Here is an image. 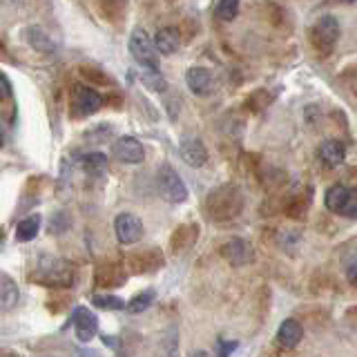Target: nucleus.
<instances>
[{
	"label": "nucleus",
	"instance_id": "2eb2a0df",
	"mask_svg": "<svg viewBox=\"0 0 357 357\" xmlns=\"http://www.w3.org/2000/svg\"><path fill=\"white\" fill-rule=\"evenodd\" d=\"M301 337H304V326L297 319H284L277 331V344L284 349H295Z\"/></svg>",
	"mask_w": 357,
	"mask_h": 357
},
{
	"label": "nucleus",
	"instance_id": "4468645a",
	"mask_svg": "<svg viewBox=\"0 0 357 357\" xmlns=\"http://www.w3.org/2000/svg\"><path fill=\"white\" fill-rule=\"evenodd\" d=\"M185 83L190 92H195L197 96H206L212 89V72L206 67H190L185 74Z\"/></svg>",
	"mask_w": 357,
	"mask_h": 357
},
{
	"label": "nucleus",
	"instance_id": "2f4dec72",
	"mask_svg": "<svg viewBox=\"0 0 357 357\" xmlns=\"http://www.w3.org/2000/svg\"><path fill=\"white\" fill-rule=\"evenodd\" d=\"M234 349H237V342H221V355H228L230 351H234Z\"/></svg>",
	"mask_w": 357,
	"mask_h": 357
},
{
	"label": "nucleus",
	"instance_id": "bb28decb",
	"mask_svg": "<svg viewBox=\"0 0 357 357\" xmlns=\"http://www.w3.org/2000/svg\"><path fill=\"white\" fill-rule=\"evenodd\" d=\"M239 3L241 0H219L217 5V18L219 20H234L239 14Z\"/></svg>",
	"mask_w": 357,
	"mask_h": 357
},
{
	"label": "nucleus",
	"instance_id": "7c9ffc66",
	"mask_svg": "<svg viewBox=\"0 0 357 357\" xmlns=\"http://www.w3.org/2000/svg\"><path fill=\"white\" fill-rule=\"evenodd\" d=\"M346 277H349V282L353 286H357V259L353 264H349V271H346Z\"/></svg>",
	"mask_w": 357,
	"mask_h": 357
},
{
	"label": "nucleus",
	"instance_id": "20e7f679",
	"mask_svg": "<svg viewBox=\"0 0 357 357\" xmlns=\"http://www.w3.org/2000/svg\"><path fill=\"white\" fill-rule=\"evenodd\" d=\"M156 185H159L161 197L167 201V204H183L188 199V188L181 181V176L174 170L172 165H161L159 174H156Z\"/></svg>",
	"mask_w": 357,
	"mask_h": 357
},
{
	"label": "nucleus",
	"instance_id": "f8f14e48",
	"mask_svg": "<svg viewBox=\"0 0 357 357\" xmlns=\"http://www.w3.org/2000/svg\"><path fill=\"white\" fill-rule=\"evenodd\" d=\"M72 324H74L78 342H89L98 331V319L89 308H76Z\"/></svg>",
	"mask_w": 357,
	"mask_h": 357
},
{
	"label": "nucleus",
	"instance_id": "4be33fe9",
	"mask_svg": "<svg viewBox=\"0 0 357 357\" xmlns=\"http://www.w3.org/2000/svg\"><path fill=\"white\" fill-rule=\"evenodd\" d=\"M40 230V217L38 215H31L27 219H22L16 228V239L18 241H31L33 237L38 234Z\"/></svg>",
	"mask_w": 357,
	"mask_h": 357
},
{
	"label": "nucleus",
	"instance_id": "f704fd0d",
	"mask_svg": "<svg viewBox=\"0 0 357 357\" xmlns=\"http://www.w3.org/2000/svg\"><path fill=\"white\" fill-rule=\"evenodd\" d=\"M340 3H355V0H340Z\"/></svg>",
	"mask_w": 357,
	"mask_h": 357
},
{
	"label": "nucleus",
	"instance_id": "f257e3e1",
	"mask_svg": "<svg viewBox=\"0 0 357 357\" xmlns=\"http://www.w3.org/2000/svg\"><path fill=\"white\" fill-rule=\"evenodd\" d=\"M206 210L212 221H232L243 210V195L237 185H219L206 199Z\"/></svg>",
	"mask_w": 357,
	"mask_h": 357
},
{
	"label": "nucleus",
	"instance_id": "1a4fd4ad",
	"mask_svg": "<svg viewBox=\"0 0 357 357\" xmlns=\"http://www.w3.org/2000/svg\"><path fill=\"white\" fill-rule=\"evenodd\" d=\"M165 259L159 248H150V250H143V252H134L130 255L128 259V268L132 273H139V275H145V273H156L159 268H163Z\"/></svg>",
	"mask_w": 357,
	"mask_h": 357
},
{
	"label": "nucleus",
	"instance_id": "a878e982",
	"mask_svg": "<svg viewBox=\"0 0 357 357\" xmlns=\"http://www.w3.org/2000/svg\"><path fill=\"white\" fill-rule=\"evenodd\" d=\"M92 304L103 308V310H121L126 308L128 301L123 297H116V295H107V293H100V295H94L92 297Z\"/></svg>",
	"mask_w": 357,
	"mask_h": 357
},
{
	"label": "nucleus",
	"instance_id": "473e14b6",
	"mask_svg": "<svg viewBox=\"0 0 357 357\" xmlns=\"http://www.w3.org/2000/svg\"><path fill=\"white\" fill-rule=\"evenodd\" d=\"M14 3H18V0H0V5H14Z\"/></svg>",
	"mask_w": 357,
	"mask_h": 357
},
{
	"label": "nucleus",
	"instance_id": "9d476101",
	"mask_svg": "<svg viewBox=\"0 0 357 357\" xmlns=\"http://www.w3.org/2000/svg\"><path fill=\"white\" fill-rule=\"evenodd\" d=\"M114 156L119 161L128 163V165H137L145 159V150L143 143L134 137H121L114 145Z\"/></svg>",
	"mask_w": 357,
	"mask_h": 357
},
{
	"label": "nucleus",
	"instance_id": "39448f33",
	"mask_svg": "<svg viewBox=\"0 0 357 357\" xmlns=\"http://www.w3.org/2000/svg\"><path fill=\"white\" fill-rule=\"evenodd\" d=\"M130 54L132 59L143 67H152V70H159V56H156L154 40L148 36L145 29H134L132 38H130Z\"/></svg>",
	"mask_w": 357,
	"mask_h": 357
},
{
	"label": "nucleus",
	"instance_id": "f03ea898",
	"mask_svg": "<svg viewBox=\"0 0 357 357\" xmlns=\"http://www.w3.org/2000/svg\"><path fill=\"white\" fill-rule=\"evenodd\" d=\"M31 282L50 286V288H70L76 279V271L72 264L63 259H52V257H43L38 268L29 275Z\"/></svg>",
	"mask_w": 357,
	"mask_h": 357
},
{
	"label": "nucleus",
	"instance_id": "b1692460",
	"mask_svg": "<svg viewBox=\"0 0 357 357\" xmlns=\"http://www.w3.org/2000/svg\"><path fill=\"white\" fill-rule=\"evenodd\" d=\"M16 301H18L16 282L9 277H0V304L5 308H11V306H16Z\"/></svg>",
	"mask_w": 357,
	"mask_h": 357
},
{
	"label": "nucleus",
	"instance_id": "cd10ccee",
	"mask_svg": "<svg viewBox=\"0 0 357 357\" xmlns=\"http://www.w3.org/2000/svg\"><path fill=\"white\" fill-rule=\"evenodd\" d=\"M100 11L109 18V20H119L123 16V9H126V0H98Z\"/></svg>",
	"mask_w": 357,
	"mask_h": 357
},
{
	"label": "nucleus",
	"instance_id": "423d86ee",
	"mask_svg": "<svg viewBox=\"0 0 357 357\" xmlns=\"http://www.w3.org/2000/svg\"><path fill=\"white\" fill-rule=\"evenodd\" d=\"M103 107V96H100L96 89L87 87V85H74L72 89V114L76 119L83 116H92L94 112Z\"/></svg>",
	"mask_w": 357,
	"mask_h": 357
},
{
	"label": "nucleus",
	"instance_id": "393cba45",
	"mask_svg": "<svg viewBox=\"0 0 357 357\" xmlns=\"http://www.w3.org/2000/svg\"><path fill=\"white\" fill-rule=\"evenodd\" d=\"M154 297H156V290L148 288V290H143V293H139L137 297H132L126 304V308L132 312V315H137V312H143V310H148L152 306Z\"/></svg>",
	"mask_w": 357,
	"mask_h": 357
},
{
	"label": "nucleus",
	"instance_id": "aec40b11",
	"mask_svg": "<svg viewBox=\"0 0 357 357\" xmlns=\"http://www.w3.org/2000/svg\"><path fill=\"white\" fill-rule=\"evenodd\" d=\"M349 192H351V190L346 185H340V183L333 185V188H328L326 197H324V204H326V208L331 212H335V215H342L346 201H349Z\"/></svg>",
	"mask_w": 357,
	"mask_h": 357
},
{
	"label": "nucleus",
	"instance_id": "6e6552de",
	"mask_svg": "<svg viewBox=\"0 0 357 357\" xmlns=\"http://www.w3.org/2000/svg\"><path fill=\"white\" fill-rule=\"evenodd\" d=\"M219 252H221V257L226 259L230 266H234V268H239V266H248V264H252V259H255V250H252V245L245 241V239H230V241H226L219 248Z\"/></svg>",
	"mask_w": 357,
	"mask_h": 357
},
{
	"label": "nucleus",
	"instance_id": "ddd939ff",
	"mask_svg": "<svg viewBox=\"0 0 357 357\" xmlns=\"http://www.w3.org/2000/svg\"><path fill=\"white\" fill-rule=\"evenodd\" d=\"M197 237H199V226H197V223H183V226H178L172 232V239H170L172 252L181 255L188 248H192V245L197 243Z\"/></svg>",
	"mask_w": 357,
	"mask_h": 357
},
{
	"label": "nucleus",
	"instance_id": "412c9836",
	"mask_svg": "<svg viewBox=\"0 0 357 357\" xmlns=\"http://www.w3.org/2000/svg\"><path fill=\"white\" fill-rule=\"evenodd\" d=\"M137 76H139V81L150 89V92H165L167 89V83H165V78L159 74V70L145 67V70H141Z\"/></svg>",
	"mask_w": 357,
	"mask_h": 357
},
{
	"label": "nucleus",
	"instance_id": "a211bd4d",
	"mask_svg": "<svg viewBox=\"0 0 357 357\" xmlns=\"http://www.w3.org/2000/svg\"><path fill=\"white\" fill-rule=\"evenodd\" d=\"M319 159L326 163L328 167H337L340 163H344L346 159V148L342 141L328 139L319 145Z\"/></svg>",
	"mask_w": 357,
	"mask_h": 357
},
{
	"label": "nucleus",
	"instance_id": "7ed1b4c3",
	"mask_svg": "<svg viewBox=\"0 0 357 357\" xmlns=\"http://www.w3.org/2000/svg\"><path fill=\"white\" fill-rule=\"evenodd\" d=\"M340 40V22L335 16H321L310 29V43L321 56H328Z\"/></svg>",
	"mask_w": 357,
	"mask_h": 357
},
{
	"label": "nucleus",
	"instance_id": "6ab92c4d",
	"mask_svg": "<svg viewBox=\"0 0 357 357\" xmlns=\"http://www.w3.org/2000/svg\"><path fill=\"white\" fill-rule=\"evenodd\" d=\"M27 43L40 54H54L56 50H59V45L54 43V38L40 27H29L27 29Z\"/></svg>",
	"mask_w": 357,
	"mask_h": 357
},
{
	"label": "nucleus",
	"instance_id": "c756f323",
	"mask_svg": "<svg viewBox=\"0 0 357 357\" xmlns=\"http://www.w3.org/2000/svg\"><path fill=\"white\" fill-rule=\"evenodd\" d=\"M11 92H14V89H11V83L7 81V76L0 72V98L3 100L11 98Z\"/></svg>",
	"mask_w": 357,
	"mask_h": 357
},
{
	"label": "nucleus",
	"instance_id": "9b49d317",
	"mask_svg": "<svg viewBox=\"0 0 357 357\" xmlns=\"http://www.w3.org/2000/svg\"><path fill=\"white\" fill-rule=\"evenodd\" d=\"M178 152H181V159L190 165V167H204L206 161H208V150L201 139L197 137H188L181 141V148H178Z\"/></svg>",
	"mask_w": 357,
	"mask_h": 357
},
{
	"label": "nucleus",
	"instance_id": "72a5a7b5",
	"mask_svg": "<svg viewBox=\"0 0 357 357\" xmlns=\"http://www.w3.org/2000/svg\"><path fill=\"white\" fill-rule=\"evenodd\" d=\"M3 141H5V139H3V132H0V148H3Z\"/></svg>",
	"mask_w": 357,
	"mask_h": 357
},
{
	"label": "nucleus",
	"instance_id": "f3484780",
	"mask_svg": "<svg viewBox=\"0 0 357 357\" xmlns=\"http://www.w3.org/2000/svg\"><path fill=\"white\" fill-rule=\"evenodd\" d=\"M154 47H156V52L163 54V56L174 54L178 47H181V36H178V31L174 27H163V29L156 31Z\"/></svg>",
	"mask_w": 357,
	"mask_h": 357
},
{
	"label": "nucleus",
	"instance_id": "0eeeda50",
	"mask_svg": "<svg viewBox=\"0 0 357 357\" xmlns=\"http://www.w3.org/2000/svg\"><path fill=\"white\" fill-rule=\"evenodd\" d=\"M114 232H116L119 243L132 245L143 237V223L139 217L130 215V212H121L114 219Z\"/></svg>",
	"mask_w": 357,
	"mask_h": 357
},
{
	"label": "nucleus",
	"instance_id": "dca6fc26",
	"mask_svg": "<svg viewBox=\"0 0 357 357\" xmlns=\"http://www.w3.org/2000/svg\"><path fill=\"white\" fill-rule=\"evenodd\" d=\"M94 282H96L98 288H114V286L126 284V273H123L121 266L105 264V266H98L96 268Z\"/></svg>",
	"mask_w": 357,
	"mask_h": 357
},
{
	"label": "nucleus",
	"instance_id": "5701e85b",
	"mask_svg": "<svg viewBox=\"0 0 357 357\" xmlns=\"http://www.w3.org/2000/svg\"><path fill=\"white\" fill-rule=\"evenodd\" d=\"M83 170L87 174H92V176H98V174H103L105 172V167H107V159H105V154L103 152H89L83 156Z\"/></svg>",
	"mask_w": 357,
	"mask_h": 357
},
{
	"label": "nucleus",
	"instance_id": "c85d7f7f",
	"mask_svg": "<svg viewBox=\"0 0 357 357\" xmlns=\"http://www.w3.org/2000/svg\"><path fill=\"white\" fill-rule=\"evenodd\" d=\"M342 215H346V217H355L357 215V190H351V192H349V201H346Z\"/></svg>",
	"mask_w": 357,
	"mask_h": 357
}]
</instances>
